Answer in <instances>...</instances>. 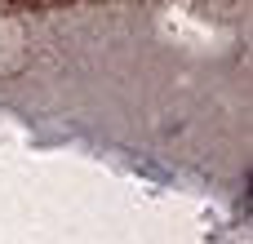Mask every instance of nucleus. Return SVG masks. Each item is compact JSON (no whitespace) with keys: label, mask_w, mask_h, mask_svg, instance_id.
I'll return each mask as SVG.
<instances>
[]
</instances>
